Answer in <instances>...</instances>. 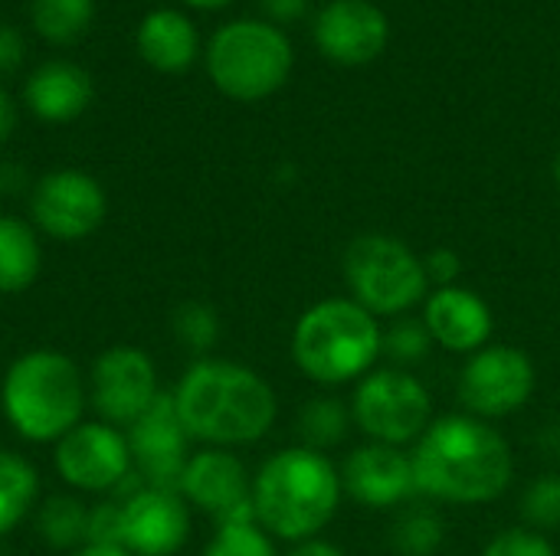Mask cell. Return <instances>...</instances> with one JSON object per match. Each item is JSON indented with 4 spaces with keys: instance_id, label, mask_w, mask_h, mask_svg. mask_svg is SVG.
Returning a JSON list of instances; mask_svg holds the SVG:
<instances>
[{
    "instance_id": "cell-1",
    "label": "cell",
    "mask_w": 560,
    "mask_h": 556,
    "mask_svg": "<svg viewBox=\"0 0 560 556\" xmlns=\"http://www.w3.org/2000/svg\"><path fill=\"white\" fill-rule=\"evenodd\" d=\"M420 498L453 508L495 505L515 482V452L495 423L469 413L433 419L410 449Z\"/></svg>"
},
{
    "instance_id": "cell-27",
    "label": "cell",
    "mask_w": 560,
    "mask_h": 556,
    "mask_svg": "<svg viewBox=\"0 0 560 556\" xmlns=\"http://www.w3.org/2000/svg\"><path fill=\"white\" fill-rule=\"evenodd\" d=\"M203 556H279L276 541L256 524V518H240L213 528Z\"/></svg>"
},
{
    "instance_id": "cell-18",
    "label": "cell",
    "mask_w": 560,
    "mask_h": 556,
    "mask_svg": "<svg viewBox=\"0 0 560 556\" xmlns=\"http://www.w3.org/2000/svg\"><path fill=\"white\" fill-rule=\"evenodd\" d=\"M420 321L427 324L433 347L463 357L492 344V331H495V315L489 301L469 285L430 288Z\"/></svg>"
},
{
    "instance_id": "cell-8",
    "label": "cell",
    "mask_w": 560,
    "mask_h": 556,
    "mask_svg": "<svg viewBox=\"0 0 560 556\" xmlns=\"http://www.w3.org/2000/svg\"><path fill=\"white\" fill-rule=\"evenodd\" d=\"M354 429L368 442L413 449L420 436L433 426V397L430 387L404 367H374L354 383L351 397Z\"/></svg>"
},
{
    "instance_id": "cell-34",
    "label": "cell",
    "mask_w": 560,
    "mask_h": 556,
    "mask_svg": "<svg viewBox=\"0 0 560 556\" xmlns=\"http://www.w3.org/2000/svg\"><path fill=\"white\" fill-rule=\"evenodd\" d=\"M259 7H262L266 20H269L272 26H279V23H295V20H302V16L308 13V0H259Z\"/></svg>"
},
{
    "instance_id": "cell-2",
    "label": "cell",
    "mask_w": 560,
    "mask_h": 556,
    "mask_svg": "<svg viewBox=\"0 0 560 556\" xmlns=\"http://www.w3.org/2000/svg\"><path fill=\"white\" fill-rule=\"evenodd\" d=\"M190 442L236 449L266 439L279 419L272 383L246 364L197 357L171 390Z\"/></svg>"
},
{
    "instance_id": "cell-3",
    "label": "cell",
    "mask_w": 560,
    "mask_h": 556,
    "mask_svg": "<svg viewBox=\"0 0 560 556\" xmlns=\"http://www.w3.org/2000/svg\"><path fill=\"white\" fill-rule=\"evenodd\" d=\"M345 488L331 456L289 446L272 452L253 475V518L285 544L315 541L335 521Z\"/></svg>"
},
{
    "instance_id": "cell-6",
    "label": "cell",
    "mask_w": 560,
    "mask_h": 556,
    "mask_svg": "<svg viewBox=\"0 0 560 556\" xmlns=\"http://www.w3.org/2000/svg\"><path fill=\"white\" fill-rule=\"evenodd\" d=\"M341 279L348 298L377 321L404 318L430 295L423 256L390 233L354 236L341 252Z\"/></svg>"
},
{
    "instance_id": "cell-23",
    "label": "cell",
    "mask_w": 560,
    "mask_h": 556,
    "mask_svg": "<svg viewBox=\"0 0 560 556\" xmlns=\"http://www.w3.org/2000/svg\"><path fill=\"white\" fill-rule=\"evenodd\" d=\"M354 419H351V406L338 397H312L295 419V433H299V446L315 449V452H331L338 446H345L348 433H351Z\"/></svg>"
},
{
    "instance_id": "cell-35",
    "label": "cell",
    "mask_w": 560,
    "mask_h": 556,
    "mask_svg": "<svg viewBox=\"0 0 560 556\" xmlns=\"http://www.w3.org/2000/svg\"><path fill=\"white\" fill-rule=\"evenodd\" d=\"M23 62V39L13 26L0 23V72H13Z\"/></svg>"
},
{
    "instance_id": "cell-17",
    "label": "cell",
    "mask_w": 560,
    "mask_h": 556,
    "mask_svg": "<svg viewBox=\"0 0 560 556\" xmlns=\"http://www.w3.org/2000/svg\"><path fill=\"white\" fill-rule=\"evenodd\" d=\"M121 505V547L131 556H174L190 537V505L180 492L138 488Z\"/></svg>"
},
{
    "instance_id": "cell-37",
    "label": "cell",
    "mask_w": 560,
    "mask_h": 556,
    "mask_svg": "<svg viewBox=\"0 0 560 556\" xmlns=\"http://www.w3.org/2000/svg\"><path fill=\"white\" fill-rule=\"evenodd\" d=\"M26 184V174L13 164H0V193H16Z\"/></svg>"
},
{
    "instance_id": "cell-14",
    "label": "cell",
    "mask_w": 560,
    "mask_h": 556,
    "mask_svg": "<svg viewBox=\"0 0 560 556\" xmlns=\"http://www.w3.org/2000/svg\"><path fill=\"white\" fill-rule=\"evenodd\" d=\"M128 449L138 478L148 488L177 492L184 465L190 459V436L177 416L174 397L158 393V400L144 410L138 423L128 426Z\"/></svg>"
},
{
    "instance_id": "cell-7",
    "label": "cell",
    "mask_w": 560,
    "mask_h": 556,
    "mask_svg": "<svg viewBox=\"0 0 560 556\" xmlns=\"http://www.w3.org/2000/svg\"><path fill=\"white\" fill-rule=\"evenodd\" d=\"M295 52L289 36L269 20H233L220 26L207 46V69L213 85L233 102H262L276 95Z\"/></svg>"
},
{
    "instance_id": "cell-33",
    "label": "cell",
    "mask_w": 560,
    "mask_h": 556,
    "mask_svg": "<svg viewBox=\"0 0 560 556\" xmlns=\"http://www.w3.org/2000/svg\"><path fill=\"white\" fill-rule=\"evenodd\" d=\"M423 269L430 279V288H446V285H459L463 275V256L450 246H436L423 256Z\"/></svg>"
},
{
    "instance_id": "cell-9",
    "label": "cell",
    "mask_w": 560,
    "mask_h": 556,
    "mask_svg": "<svg viewBox=\"0 0 560 556\" xmlns=\"http://www.w3.org/2000/svg\"><path fill=\"white\" fill-rule=\"evenodd\" d=\"M538 390V367L528 351L515 344H486L469 354L459 370V403L469 416L495 423L532 403Z\"/></svg>"
},
{
    "instance_id": "cell-28",
    "label": "cell",
    "mask_w": 560,
    "mask_h": 556,
    "mask_svg": "<svg viewBox=\"0 0 560 556\" xmlns=\"http://www.w3.org/2000/svg\"><path fill=\"white\" fill-rule=\"evenodd\" d=\"M430 351H433V338L420 318L404 315V318H394L390 328H384V357L390 360V367L410 370L413 364L427 360Z\"/></svg>"
},
{
    "instance_id": "cell-32",
    "label": "cell",
    "mask_w": 560,
    "mask_h": 556,
    "mask_svg": "<svg viewBox=\"0 0 560 556\" xmlns=\"http://www.w3.org/2000/svg\"><path fill=\"white\" fill-rule=\"evenodd\" d=\"M85 544H105V547H121V505L108 495L105 501L89 508V528H85Z\"/></svg>"
},
{
    "instance_id": "cell-26",
    "label": "cell",
    "mask_w": 560,
    "mask_h": 556,
    "mask_svg": "<svg viewBox=\"0 0 560 556\" xmlns=\"http://www.w3.org/2000/svg\"><path fill=\"white\" fill-rule=\"evenodd\" d=\"M92 0H33V23L49 43H72L92 23Z\"/></svg>"
},
{
    "instance_id": "cell-38",
    "label": "cell",
    "mask_w": 560,
    "mask_h": 556,
    "mask_svg": "<svg viewBox=\"0 0 560 556\" xmlns=\"http://www.w3.org/2000/svg\"><path fill=\"white\" fill-rule=\"evenodd\" d=\"M13 121H16L13 102H10V98H7V92L0 88V144L10 138V131H13Z\"/></svg>"
},
{
    "instance_id": "cell-4",
    "label": "cell",
    "mask_w": 560,
    "mask_h": 556,
    "mask_svg": "<svg viewBox=\"0 0 560 556\" xmlns=\"http://www.w3.org/2000/svg\"><path fill=\"white\" fill-rule=\"evenodd\" d=\"M292 364L318 387H348L384 357V324L348 295L322 298L292 328Z\"/></svg>"
},
{
    "instance_id": "cell-24",
    "label": "cell",
    "mask_w": 560,
    "mask_h": 556,
    "mask_svg": "<svg viewBox=\"0 0 560 556\" xmlns=\"http://www.w3.org/2000/svg\"><path fill=\"white\" fill-rule=\"evenodd\" d=\"M89 505L79 495H52L36 511V534L52 551H79L85 547Z\"/></svg>"
},
{
    "instance_id": "cell-25",
    "label": "cell",
    "mask_w": 560,
    "mask_h": 556,
    "mask_svg": "<svg viewBox=\"0 0 560 556\" xmlns=\"http://www.w3.org/2000/svg\"><path fill=\"white\" fill-rule=\"evenodd\" d=\"M36 498H39L36 469L23 456L0 449V537L10 534L33 511Z\"/></svg>"
},
{
    "instance_id": "cell-5",
    "label": "cell",
    "mask_w": 560,
    "mask_h": 556,
    "mask_svg": "<svg viewBox=\"0 0 560 556\" xmlns=\"http://www.w3.org/2000/svg\"><path fill=\"white\" fill-rule=\"evenodd\" d=\"M85 383L72 357L59 351L20 354L0 383V410L26 442H59L82 423Z\"/></svg>"
},
{
    "instance_id": "cell-36",
    "label": "cell",
    "mask_w": 560,
    "mask_h": 556,
    "mask_svg": "<svg viewBox=\"0 0 560 556\" xmlns=\"http://www.w3.org/2000/svg\"><path fill=\"white\" fill-rule=\"evenodd\" d=\"M285 556H348L338 544L325 541V537H315V541H302V544H292Z\"/></svg>"
},
{
    "instance_id": "cell-19",
    "label": "cell",
    "mask_w": 560,
    "mask_h": 556,
    "mask_svg": "<svg viewBox=\"0 0 560 556\" xmlns=\"http://www.w3.org/2000/svg\"><path fill=\"white\" fill-rule=\"evenodd\" d=\"M92 102V79L72 62H46L26 79V105L36 118L62 125Z\"/></svg>"
},
{
    "instance_id": "cell-15",
    "label": "cell",
    "mask_w": 560,
    "mask_h": 556,
    "mask_svg": "<svg viewBox=\"0 0 560 556\" xmlns=\"http://www.w3.org/2000/svg\"><path fill=\"white\" fill-rule=\"evenodd\" d=\"M177 492L213 524L253 518V475L230 449L190 452Z\"/></svg>"
},
{
    "instance_id": "cell-11",
    "label": "cell",
    "mask_w": 560,
    "mask_h": 556,
    "mask_svg": "<svg viewBox=\"0 0 560 556\" xmlns=\"http://www.w3.org/2000/svg\"><path fill=\"white\" fill-rule=\"evenodd\" d=\"M158 367L148 351L115 344L102 351L89 374V403L102 423L128 429L158 400Z\"/></svg>"
},
{
    "instance_id": "cell-31",
    "label": "cell",
    "mask_w": 560,
    "mask_h": 556,
    "mask_svg": "<svg viewBox=\"0 0 560 556\" xmlns=\"http://www.w3.org/2000/svg\"><path fill=\"white\" fill-rule=\"evenodd\" d=\"M479 556H560L555 541L548 534H538L532 528H509V531H499Z\"/></svg>"
},
{
    "instance_id": "cell-30",
    "label": "cell",
    "mask_w": 560,
    "mask_h": 556,
    "mask_svg": "<svg viewBox=\"0 0 560 556\" xmlns=\"http://www.w3.org/2000/svg\"><path fill=\"white\" fill-rule=\"evenodd\" d=\"M174 338L187 351L207 357V351H213L217 341H220V315H217V308L207 305V301H184L174 311Z\"/></svg>"
},
{
    "instance_id": "cell-10",
    "label": "cell",
    "mask_w": 560,
    "mask_h": 556,
    "mask_svg": "<svg viewBox=\"0 0 560 556\" xmlns=\"http://www.w3.org/2000/svg\"><path fill=\"white\" fill-rule=\"evenodd\" d=\"M52 465L79 495H112L135 472L125 429L102 419L69 429L52 449Z\"/></svg>"
},
{
    "instance_id": "cell-16",
    "label": "cell",
    "mask_w": 560,
    "mask_h": 556,
    "mask_svg": "<svg viewBox=\"0 0 560 556\" xmlns=\"http://www.w3.org/2000/svg\"><path fill=\"white\" fill-rule=\"evenodd\" d=\"M312 36L322 56L338 66L374 62L390 39L387 13L371 0H331L315 13Z\"/></svg>"
},
{
    "instance_id": "cell-12",
    "label": "cell",
    "mask_w": 560,
    "mask_h": 556,
    "mask_svg": "<svg viewBox=\"0 0 560 556\" xmlns=\"http://www.w3.org/2000/svg\"><path fill=\"white\" fill-rule=\"evenodd\" d=\"M108 200L102 184L85 170H52L30 197L33 223L59 242H79L92 236L105 220Z\"/></svg>"
},
{
    "instance_id": "cell-41",
    "label": "cell",
    "mask_w": 560,
    "mask_h": 556,
    "mask_svg": "<svg viewBox=\"0 0 560 556\" xmlns=\"http://www.w3.org/2000/svg\"><path fill=\"white\" fill-rule=\"evenodd\" d=\"M555 177H558V184H560V151H558V157H555Z\"/></svg>"
},
{
    "instance_id": "cell-20",
    "label": "cell",
    "mask_w": 560,
    "mask_h": 556,
    "mask_svg": "<svg viewBox=\"0 0 560 556\" xmlns=\"http://www.w3.org/2000/svg\"><path fill=\"white\" fill-rule=\"evenodd\" d=\"M197 29L177 10H151L138 29V49L158 72H187L197 59Z\"/></svg>"
},
{
    "instance_id": "cell-29",
    "label": "cell",
    "mask_w": 560,
    "mask_h": 556,
    "mask_svg": "<svg viewBox=\"0 0 560 556\" xmlns=\"http://www.w3.org/2000/svg\"><path fill=\"white\" fill-rule=\"evenodd\" d=\"M518 511H522V524L538 531V534L560 531V472L538 475L525 488Z\"/></svg>"
},
{
    "instance_id": "cell-21",
    "label": "cell",
    "mask_w": 560,
    "mask_h": 556,
    "mask_svg": "<svg viewBox=\"0 0 560 556\" xmlns=\"http://www.w3.org/2000/svg\"><path fill=\"white\" fill-rule=\"evenodd\" d=\"M43 265V249L36 233L16 220V216H0V295H16L26 292Z\"/></svg>"
},
{
    "instance_id": "cell-13",
    "label": "cell",
    "mask_w": 560,
    "mask_h": 556,
    "mask_svg": "<svg viewBox=\"0 0 560 556\" xmlns=\"http://www.w3.org/2000/svg\"><path fill=\"white\" fill-rule=\"evenodd\" d=\"M338 472L345 498L368 511H400L404 505L420 498L410 449L364 439L341 459Z\"/></svg>"
},
{
    "instance_id": "cell-40",
    "label": "cell",
    "mask_w": 560,
    "mask_h": 556,
    "mask_svg": "<svg viewBox=\"0 0 560 556\" xmlns=\"http://www.w3.org/2000/svg\"><path fill=\"white\" fill-rule=\"evenodd\" d=\"M184 3H190V7H203V10H213V7H226V3H233V0H184Z\"/></svg>"
},
{
    "instance_id": "cell-22",
    "label": "cell",
    "mask_w": 560,
    "mask_h": 556,
    "mask_svg": "<svg viewBox=\"0 0 560 556\" xmlns=\"http://www.w3.org/2000/svg\"><path fill=\"white\" fill-rule=\"evenodd\" d=\"M446 541V521L433 501H410L397 511L390 547L397 556H436Z\"/></svg>"
},
{
    "instance_id": "cell-39",
    "label": "cell",
    "mask_w": 560,
    "mask_h": 556,
    "mask_svg": "<svg viewBox=\"0 0 560 556\" xmlns=\"http://www.w3.org/2000/svg\"><path fill=\"white\" fill-rule=\"evenodd\" d=\"M72 556H131L125 547H105V544H85Z\"/></svg>"
}]
</instances>
